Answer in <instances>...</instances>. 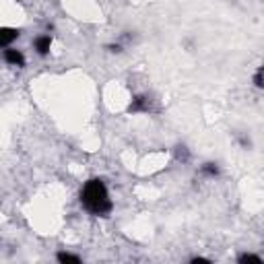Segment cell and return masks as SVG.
Masks as SVG:
<instances>
[{
  "instance_id": "4",
  "label": "cell",
  "mask_w": 264,
  "mask_h": 264,
  "mask_svg": "<svg viewBox=\"0 0 264 264\" xmlns=\"http://www.w3.org/2000/svg\"><path fill=\"white\" fill-rule=\"evenodd\" d=\"M50 46H52V39H50V35H41V37L35 39V50H37L41 56L50 52Z\"/></svg>"
},
{
  "instance_id": "3",
  "label": "cell",
  "mask_w": 264,
  "mask_h": 264,
  "mask_svg": "<svg viewBox=\"0 0 264 264\" xmlns=\"http://www.w3.org/2000/svg\"><path fill=\"white\" fill-rule=\"evenodd\" d=\"M4 60L8 64H15V66H23L25 64V58H23V54L19 52V50H6V52H4Z\"/></svg>"
},
{
  "instance_id": "5",
  "label": "cell",
  "mask_w": 264,
  "mask_h": 264,
  "mask_svg": "<svg viewBox=\"0 0 264 264\" xmlns=\"http://www.w3.org/2000/svg\"><path fill=\"white\" fill-rule=\"evenodd\" d=\"M130 112H145V110H148V99L147 97H134V101L130 103V107H128Z\"/></svg>"
},
{
  "instance_id": "10",
  "label": "cell",
  "mask_w": 264,
  "mask_h": 264,
  "mask_svg": "<svg viewBox=\"0 0 264 264\" xmlns=\"http://www.w3.org/2000/svg\"><path fill=\"white\" fill-rule=\"evenodd\" d=\"M198 262H204V264H209V260H206V258H192V264H198Z\"/></svg>"
},
{
  "instance_id": "1",
  "label": "cell",
  "mask_w": 264,
  "mask_h": 264,
  "mask_svg": "<svg viewBox=\"0 0 264 264\" xmlns=\"http://www.w3.org/2000/svg\"><path fill=\"white\" fill-rule=\"evenodd\" d=\"M82 206L93 214H107L112 211V200L101 180H89L81 192Z\"/></svg>"
},
{
  "instance_id": "7",
  "label": "cell",
  "mask_w": 264,
  "mask_h": 264,
  "mask_svg": "<svg viewBox=\"0 0 264 264\" xmlns=\"http://www.w3.org/2000/svg\"><path fill=\"white\" fill-rule=\"evenodd\" d=\"M248 262L262 264V260L258 258V256H254V254H244V256H239V264H248Z\"/></svg>"
},
{
  "instance_id": "11",
  "label": "cell",
  "mask_w": 264,
  "mask_h": 264,
  "mask_svg": "<svg viewBox=\"0 0 264 264\" xmlns=\"http://www.w3.org/2000/svg\"><path fill=\"white\" fill-rule=\"evenodd\" d=\"M107 50H110V52H122V48H120V46H110Z\"/></svg>"
},
{
  "instance_id": "9",
  "label": "cell",
  "mask_w": 264,
  "mask_h": 264,
  "mask_svg": "<svg viewBox=\"0 0 264 264\" xmlns=\"http://www.w3.org/2000/svg\"><path fill=\"white\" fill-rule=\"evenodd\" d=\"M254 82H256V87H258V89H262V85H264V82H262V68H258V72H256Z\"/></svg>"
},
{
  "instance_id": "8",
  "label": "cell",
  "mask_w": 264,
  "mask_h": 264,
  "mask_svg": "<svg viewBox=\"0 0 264 264\" xmlns=\"http://www.w3.org/2000/svg\"><path fill=\"white\" fill-rule=\"evenodd\" d=\"M202 173H206V176H217L219 169L214 163H206V165H202Z\"/></svg>"
},
{
  "instance_id": "2",
  "label": "cell",
  "mask_w": 264,
  "mask_h": 264,
  "mask_svg": "<svg viewBox=\"0 0 264 264\" xmlns=\"http://www.w3.org/2000/svg\"><path fill=\"white\" fill-rule=\"evenodd\" d=\"M16 37H19V31H16V29H11V27H0V48L11 46Z\"/></svg>"
},
{
  "instance_id": "6",
  "label": "cell",
  "mask_w": 264,
  "mask_h": 264,
  "mask_svg": "<svg viewBox=\"0 0 264 264\" xmlns=\"http://www.w3.org/2000/svg\"><path fill=\"white\" fill-rule=\"evenodd\" d=\"M58 262H62V264H81V258H79V256L60 252V254H58Z\"/></svg>"
}]
</instances>
